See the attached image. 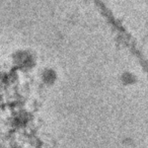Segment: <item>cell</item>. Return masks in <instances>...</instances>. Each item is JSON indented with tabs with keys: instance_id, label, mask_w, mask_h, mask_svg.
I'll return each mask as SVG.
<instances>
[{
	"instance_id": "7a4b0ae2",
	"label": "cell",
	"mask_w": 148,
	"mask_h": 148,
	"mask_svg": "<svg viewBox=\"0 0 148 148\" xmlns=\"http://www.w3.org/2000/svg\"><path fill=\"white\" fill-rule=\"evenodd\" d=\"M40 78L44 85L46 86H52L58 80V73L53 67H45L41 71Z\"/></svg>"
},
{
	"instance_id": "6da1fadb",
	"label": "cell",
	"mask_w": 148,
	"mask_h": 148,
	"mask_svg": "<svg viewBox=\"0 0 148 148\" xmlns=\"http://www.w3.org/2000/svg\"><path fill=\"white\" fill-rule=\"evenodd\" d=\"M11 64L21 72H29L38 64L37 54L31 49H18L11 54Z\"/></svg>"
}]
</instances>
